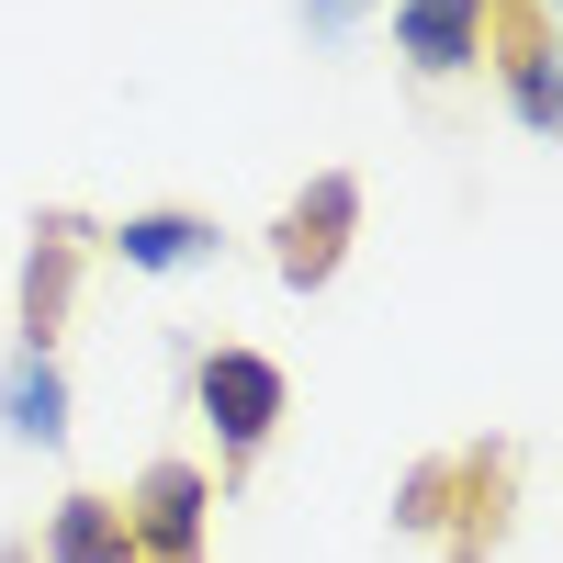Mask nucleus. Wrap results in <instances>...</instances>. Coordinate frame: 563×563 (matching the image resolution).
Segmentation results:
<instances>
[{"label":"nucleus","mask_w":563,"mask_h":563,"mask_svg":"<svg viewBox=\"0 0 563 563\" xmlns=\"http://www.w3.org/2000/svg\"><path fill=\"white\" fill-rule=\"evenodd\" d=\"M496 68H507V113L541 135V124H552V23H541V12H519V34L496 45Z\"/></svg>","instance_id":"nucleus-8"},{"label":"nucleus","mask_w":563,"mask_h":563,"mask_svg":"<svg viewBox=\"0 0 563 563\" xmlns=\"http://www.w3.org/2000/svg\"><path fill=\"white\" fill-rule=\"evenodd\" d=\"M102 249H113L124 271H203L225 238H214V214H180V203H158V214H124Z\"/></svg>","instance_id":"nucleus-6"},{"label":"nucleus","mask_w":563,"mask_h":563,"mask_svg":"<svg viewBox=\"0 0 563 563\" xmlns=\"http://www.w3.org/2000/svg\"><path fill=\"white\" fill-rule=\"evenodd\" d=\"M68 271H79V238H68V225H45V249H34V271H23V339H57Z\"/></svg>","instance_id":"nucleus-9"},{"label":"nucleus","mask_w":563,"mask_h":563,"mask_svg":"<svg viewBox=\"0 0 563 563\" xmlns=\"http://www.w3.org/2000/svg\"><path fill=\"white\" fill-rule=\"evenodd\" d=\"M350 238H361V180L327 169V180H305V192L282 203V225H271V271L294 282V294H316V282H339Z\"/></svg>","instance_id":"nucleus-3"},{"label":"nucleus","mask_w":563,"mask_h":563,"mask_svg":"<svg viewBox=\"0 0 563 563\" xmlns=\"http://www.w3.org/2000/svg\"><path fill=\"white\" fill-rule=\"evenodd\" d=\"M0 429L23 451H57L68 440V361L57 339H12V372H0Z\"/></svg>","instance_id":"nucleus-5"},{"label":"nucleus","mask_w":563,"mask_h":563,"mask_svg":"<svg viewBox=\"0 0 563 563\" xmlns=\"http://www.w3.org/2000/svg\"><path fill=\"white\" fill-rule=\"evenodd\" d=\"M45 563H135V552H124V507H113V496H57V519H45Z\"/></svg>","instance_id":"nucleus-7"},{"label":"nucleus","mask_w":563,"mask_h":563,"mask_svg":"<svg viewBox=\"0 0 563 563\" xmlns=\"http://www.w3.org/2000/svg\"><path fill=\"white\" fill-rule=\"evenodd\" d=\"M124 507V552L135 563H203L214 552V474L203 462H147V474H135V496H113Z\"/></svg>","instance_id":"nucleus-2"},{"label":"nucleus","mask_w":563,"mask_h":563,"mask_svg":"<svg viewBox=\"0 0 563 563\" xmlns=\"http://www.w3.org/2000/svg\"><path fill=\"white\" fill-rule=\"evenodd\" d=\"M395 57L417 79H474L496 57V0H395Z\"/></svg>","instance_id":"nucleus-4"},{"label":"nucleus","mask_w":563,"mask_h":563,"mask_svg":"<svg viewBox=\"0 0 563 563\" xmlns=\"http://www.w3.org/2000/svg\"><path fill=\"white\" fill-rule=\"evenodd\" d=\"M350 12L361 0H305V34H350Z\"/></svg>","instance_id":"nucleus-10"},{"label":"nucleus","mask_w":563,"mask_h":563,"mask_svg":"<svg viewBox=\"0 0 563 563\" xmlns=\"http://www.w3.org/2000/svg\"><path fill=\"white\" fill-rule=\"evenodd\" d=\"M192 406H203V429L225 451V474H249V462L271 451V429L294 417V384H282L271 350H203L192 361Z\"/></svg>","instance_id":"nucleus-1"}]
</instances>
